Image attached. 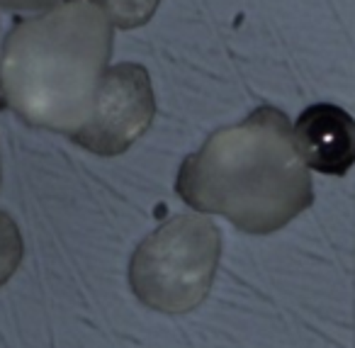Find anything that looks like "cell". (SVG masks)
Wrapping results in <instances>:
<instances>
[{
  "mask_svg": "<svg viewBox=\"0 0 355 348\" xmlns=\"http://www.w3.org/2000/svg\"><path fill=\"white\" fill-rule=\"evenodd\" d=\"M222 254L217 224L202 215H178L139 244L129 283L146 307L183 314L207 299Z\"/></svg>",
  "mask_w": 355,
  "mask_h": 348,
  "instance_id": "cell-3",
  "label": "cell"
},
{
  "mask_svg": "<svg viewBox=\"0 0 355 348\" xmlns=\"http://www.w3.org/2000/svg\"><path fill=\"white\" fill-rule=\"evenodd\" d=\"M22 260V236L17 224L0 210V285L12 278Z\"/></svg>",
  "mask_w": 355,
  "mask_h": 348,
  "instance_id": "cell-6",
  "label": "cell"
},
{
  "mask_svg": "<svg viewBox=\"0 0 355 348\" xmlns=\"http://www.w3.org/2000/svg\"><path fill=\"white\" fill-rule=\"evenodd\" d=\"M61 0H0V8H8V10H37L44 13L51 10L54 6H59Z\"/></svg>",
  "mask_w": 355,
  "mask_h": 348,
  "instance_id": "cell-8",
  "label": "cell"
},
{
  "mask_svg": "<svg viewBox=\"0 0 355 348\" xmlns=\"http://www.w3.org/2000/svg\"><path fill=\"white\" fill-rule=\"evenodd\" d=\"M114 22L105 0H61L17 20L0 61V98L32 127L73 137L110 69Z\"/></svg>",
  "mask_w": 355,
  "mask_h": 348,
  "instance_id": "cell-2",
  "label": "cell"
},
{
  "mask_svg": "<svg viewBox=\"0 0 355 348\" xmlns=\"http://www.w3.org/2000/svg\"><path fill=\"white\" fill-rule=\"evenodd\" d=\"M292 132L306 168L324 176H345L355 166V119L338 105H309Z\"/></svg>",
  "mask_w": 355,
  "mask_h": 348,
  "instance_id": "cell-5",
  "label": "cell"
},
{
  "mask_svg": "<svg viewBox=\"0 0 355 348\" xmlns=\"http://www.w3.org/2000/svg\"><path fill=\"white\" fill-rule=\"evenodd\" d=\"M175 192L193 210L227 217L246 234H272L314 202L290 119L270 105L214 132L185 158Z\"/></svg>",
  "mask_w": 355,
  "mask_h": 348,
  "instance_id": "cell-1",
  "label": "cell"
},
{
  "mask_svg": "<svg viewBox=\"0 0 355 348\" xmlns=\"http://www.w3.org/2000/svg\"><path fill=\"white\" fill-rule=\"evenodd\" d=\"M110 17L119 30H137L144 27L156 13L161 0H105Z\"/></svg>",
  "mask_w": 355,
  "mask_h": 348,
  "instance_id": "cell-7",
  "label": "cell"
},
{
  "mask_svg": "<svg viewBox=\"0 0 355 348\" xmlns=\"http://www.w3.org/2000/svg\"><path fill=\"white\" fill-rule=\"evenodd\" d=\"M153 115L156 100L146 69L139 64L110 66L88 122L71 139L98 156H117L151 127Z\"/></svg>",
  "mask_w": 355,
  "mask_h": 348,
  "instance_id": "cell-4",
  "label": "cell"
}]
</instances>
